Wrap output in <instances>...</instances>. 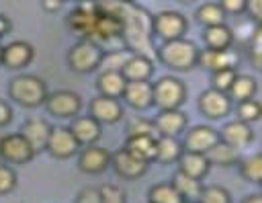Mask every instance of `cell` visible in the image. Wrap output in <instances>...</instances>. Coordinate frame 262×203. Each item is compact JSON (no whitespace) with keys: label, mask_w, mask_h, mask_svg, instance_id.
<instances>
[{"label":"cell","mask_w":262,"mask_h":203,"mask_svg":"<svg viewBox=\"0 0 262 203\" xmlns=\"http://www.w3.org/2000/svg\"><path fill=\"white\" fill-rule=\"evenodd\" d=\"M70 29L88 41L94 43H111L113 39L121 37V23L117 14L106 10L100 2H84L72 10L68 16Z\"/></svg>","instance_id":"6da1fadb"},{"label":"cell","mask_w":262,"mask_h":203,"mask_svg":"<svg viewBox=\"0 0 262 203\" xmlns=\"http://www.w3.org/2000/svg\"><path fill=\"white\" fill-rule=\"evenodd\" d=\"M106 10L117 14L121 23V39L133 53L147 55L151 49V16L135 2L98 0Z\"/></svg>","instance_id":"7a4b0ae2"},{"label":"cell","mask_w":262,"mask_h":203,"mask_svg":"<svg viewBox=\"0 0 262 203\" xmlns=\"http://www.w3.org/2000/svg\"><path fill=\"white\" fill-rule=\"evenodd\" d=\"M199 47L180 37V39H172V41H164V45L158 49V57L160 62L176 72H190L196 64H199Z\"/></svg>","instance_id":"3957f363"},{"label":"cell","mask_w":262,"mask_h":203,"mask_svg":"<svg viewBox=\"0 0 262 203\" xmlns=\"http://www.w3.org/2000/svg\"><path fill=\"white\" fill-rule=\"evenodd\" d=\"M47 86L41 78L37 76H31V74H23V76H16L10 80L8 84V96L25 107V109H35V107H41L47 98Z\"/></svg>","instance_id":"277c9868"},{"label":"cell","mask_w":262,"mask_h":203,"mask_svg":"<svg viewBox=\"0 0 262 203\" xmlns=\"http://www.w3.org/2000/svg\"><path fill=\"white\" fill-rule=\"evenodd\" d=\"M102 47L94 41H88V39H82L78 41L70 51H68V66L72 72L76 74H88V72H94L100 64V57H102Z\"/></svg>","instance_id":"5b68a950"},{"label":"cell","mask_w":262,"mask_h":203,"mask_svg":"<svg viewBox=\"0 0 262 203\" xmlns=\"http://www.w3.org/2000/svg\"><path fill=\"white\" fill-rule=\"evenodd\" d=\"M151 94H154V105L160 111L180 109V105L186 100V86L174 76H164L156 84H151Z\"/></svg>","instance_id":"8992f818"},{"label":"cell","mask_w":262,"mask_h":203,"mask_svg":"<svg viewBox=\"0 0 262 203\" xmlns=\"http://www.w3.org/2000/svg\"><path fill=\"white\" fill-rule=\"evenodd\" d=\"M43 105L57 119H74L76 115H80L82 98L74 90H55V92L47 94Z\"/></svg>","instance_id":"52a82bcc"},{"label":"cell","mask_w":262,"mask_h":203,"mask_svg":"<svg viewBox=\"0 0 262 203\" xmlns=\"http://www.w3.org/2000/svg\"><path fill=\"white\" fill-rule=\"evenodd\" d=\"M0 158L10 164H27L35 158V150L20 133H8L0 137Z\"/></svg>","instance_id":"ba28073f"},{"label":"cell","mask_w":262,"mask_h":203,"mask_svg":"<svg viewBox=\"0 0 262 203\" xmlns=\"http://www.w3.org/2000/svg\"><path fill=\"white\" fill-rule=\"evenodd\" d=\"M184 31H186V18L180 12L164 10L156 16H151V33H156L164 41L184 37Z\"/></svg>","instance_id":"9c48e42d"},{"label":"cell","mask_w":262,"mask_h":203,"mask_svg":"<svg viewBox=\"0 0 262 203\" xmlns=\"http://www.w3.org/2000/svg\"><path fill=\"white\" fill-rule=\"evenodd\" d=\"M45 150L57 158V160H66V158H72L78 150H80V144L76 141V137L72 135V131L68 127H51L49 131V137H47V144H45Z\"/></svg>","instance_id":"30bf717a"},{"label":"cell","mask_w":262,"mask_h":203,"mask_svg":"<svg viewBox=\"0 0 262 203\" xmlns=\"http://www.w3.org/2000/svg\"><path fill=\"white\" fill-rule=\"evenodd\" d=\"M111 166L113 170L121 176V178H127V180H135V178H141L147 168H149V162H143L139 158H135L131 152H127L125 148L117 150L115 154H111Z\"/></svg>","instance_id":"8fae6325"},{"label":"cell","mask_w":262,"mask_h":203,"mask_svg":"<svg viewBox=\"0 0 262 203\" xmlns=\"http://www.w3.org/2000/svg\"><path fill=\"white\" fill-rule=\"evenodd\" d=\"M196 107H199V111L207 119H215L217 121V119H223L225 115H229V111H231V98L227 96V92L209 88V90H205L199 96Z\"/></svg>","instance_id":"7c38bea8"},{"label":"cell","mask_w":262,"mask_h":203,"mask_svg":"<svg viewBox=\"0 0 262 203\" xmlns=\"http://www.w3.org/2000/svg\"><path fill=\"white\" fill-rule=\"evenodd\" d=\"M35 57V47L27 41H12L2 47V66L8 70H23Z\"/></svg>","instance_id":"4fadbf2b"},{"label":"cell","mask_w":262,"mask_h":203,"mask_svg":"<svg viewBox=\"0 0 262 203\" xmlns=\"http://www.w3.org/2000/svg\"><path fill=\"white\" fill-rule=\"evenodd\" d=\"M215 141H219V133H217L213 127H209V125H194V127H190V129L186 131L182 150L207 154L209 148L215 146Z\"/></svg>","instance_id":"5bb4252c"},{"label":"cell","mask_w":262,"mask_h":203,"mask_svg":"<svg viewBox=\"0 0 262 203\" xmlns=\"http://www.w3.org/2000/svg\"><path fill=\"white\" fill-rule=\"evenodd\" d=\"M68 129L72 131V135L76 137V141L80 146L96 144L100 139V135H102V125L90 115H76Z\"/></svg>","instance_id":"9a60e30c"},{"label":"cell","mask_w":262,"mask_h":203,"mask_svg":"<svg viewBox=\"0 0 262 203\" xmlns=\"http://www.w3.org/2000/svg\"><path fill=\"white\" fill-rule=\"evenodd\" d=\"M78 166L86 174H100L111 166V154L104 148H100L96 144H90L80 152Z\"/></svg>","instance_id":"2e32d148"},{"label":"cell","mask_w":262,"mask_h":203,"mask_svg":"<svg viewBox=\"0 0 262 203\" xmlns=\"http://www.w3.org/2000/svg\"><path fill=\"white\" fill-rule=\"evenodd\" d=\"M239 62V55L227 47V49H203L199 51V64L201 68L209 70V72H217V70H225V68H235Z\"/></svg>","instance_id":"e0dca14e"},{"label":"cell","mask_w":262,"mask_h":203,"mask_svg":"<svg viewBox=\"0 0 262 203\" xmlns=\"http://www.w3.org/2000/svg\"><path fill=\"white\" fill-rule=\"evenodd\" d=\"M90 117H94L100 125H113L123 117V107H121L119 98L98 94L90 103Z\"/></svg>","instance_id":"ac0fdd59"},{"label":"cell","mask_w":262,"mask_h":203,"mask_svg":"<svg viewBox=\"0 0 262 203\" xmlns=\"http://www.w3.org/2000/svg\"><path fill=\"white\" fill-rule=\"evenodd\" d=\"M154 129L160 135L178 137L186 129V115L180 109H164L154 119Z\"/></svg>","instance_id":"d6986e66"},{"label":"cell","mask_w":262,"mask_h":203,"mask_svg":"<svg viewBox=\"0 0 262 203\" xmlns=\"http://www.w3.org/2000/svg\"><path fill=\"white\" fill-rule=\"evenodd\" d=\"M129 107L137 111H145L154 105V94H151V84L147 80H133L125 84V90L121 94Z\"/></svg>","instance_id":"ffe728a7"},{"label":"cell","mask_w":262,"mask_h":203,"mask_svg":"<svg viewBox=\"0 0 262 203\" xmlns=\"http://www.w3.org/2000/svg\"><path fill=\"white\" fill-rule=\"evenodd\" d=\"M49 131H51V125H49L45 119L35 117V119L25 121V125H23V129H20L18 133H20V135L31 144V148H33V150H35V154H37V152L45 150V144H47Z\"/></svg>","instance_id":"44dd1931"},{"label":"cell","mask_w":262,"mask_h":203,"mask_svg":"<svg viewBox=\"0 0 262 203\" xmlns=\"http://www.w3.org/2000/svg\"><path fill=\"white\" fill-rule=\"evenodd\" d=\"M176 162H178V170L180 172H184V174H188L192 178H199V180L205 178L209 168H211V164H209L205 154L188 152V150H182V154H180V158Z\"/></svg>","instance_id":"7402d4cb"},{"label":"cell","mask_w":262,"mask_h":203,"mask_svg":"<svg viewBox=\"0 0 262 203\" xmlns=\"http://www.w3.org/2000/svg\"><path fill=\"white\" fill-rule=\"evenodd\" d=\"M121 74L125 76L127 82L133 80H149V76L154 74V62L143 55V53H131L129 59L125 62Z\"/></svg>","instance_id":"603a6c76"},{"label":"cell","mask_w":262,"mask_h":203,"mask_svg":"<svg viewBox=\"0 0 262 203\" xmlns=\"http://www.w3.org/2000/svg\"><path fill=\"white\" fill-rule=\"evenodd\" d=\"M125 150L131 152L135 158L143 162H154L156 158V135L141 133V135H127Z\"/></svg>","instance_id":"cb8c5ba5"},{"label":"cell","mask_w":262,"mask_h":203,"mask_svg":"<svg viewBox=\"0 0 262 203\" xmlns=\"http://www.w3.org/2000/svg\"><path fill=\"white\" fill-rule=\"evenodd\" d=\"M205 156H207V160H209L211 166L215 164V166H221V168L235 166V164L242 160V158H239V148L229 146V144L223 141V139L215 141V146L209 148V152H207Z\"/></svg>","instance_id":"d4e9b609"},{"label":"cell","mask_w":262,"mask_h":203,"mask_svg":"<svg viewBox=\"0 0 262 203\" xmlns=\"http://www.w3.org/2000/svg\"><path fill=\"white\" fill-rule=\"evenodd\" d=\"M219 139L227 141L229 146H235V148H244L248 146L252 139H254V131L250 127V123H244V121H231L227 123L221 133H219Z\"/></svg>","instance_id":"484cf974"},{"label":"cell","mask_w":262,"mask_h":203,"mask_svg":"<svg viewBox=\"0 0 262 203\" xmlns=\"http://www.w3.org/2000/svg\"><path fill=\"white\" fill-rule=\"evenodd\" d=\"M203 41H205L207 49H227L233 43V33L225 23L213 25V27H205Z\"/></svg>","instance_id":"4316f807"},{"label":"cell","mask_w":262,"mask_h":203,"mask_svg":"<svg viewBox=\"0 0 262 203\" xmlns=\"http://www.w3.org/2000/svg\"><path fill=\"white\" fill-rule=\"evenodd\" d=\"M182 154V144L176 137L170 135H158L156 137V158L162 164H174Z\"/></svg>","instance_id":"83f0119b"},{"label":"cell","mask_w":262,"mask_h":203,"mask_svg":"<svg viewBox=\"0 0 262 203\" xmlns=\"http://www.w3.org/2000/svg\"><path fill=\"white\" fill-rule=\"evenodd\" d=\"M96 82H98L96 84L98 86V92L102 96H111V98H119L123 94V90H125V84H127L125 76L121 72H113V70L100 72V76H98Z\"/></svg>","instance_id":"f1b7e54d"},{"label":"cell","mask_w":262,"mask_h":203,"mask_svg":"<svg viewBox=\"0 0 262 203\" xmlns=\"http://www.w3.org/2000/svg\"><path fill=\"white\" fill-rule=\"evenodd\" d=\"M172 187L178 191L182 201H196L201 191H203V185H201L199 178H192V176H188V174H184L180 170L172 176Z\"/></svg>","instance_id":"f546056e"},{"label":"cell","mask_w":262,"mask_h":203,"mask_svg":"<svg viewBox=\"0 0 262 203\" xmlns=\"http://www.w3.org/2000/svg\"><path fill=\"white\" fill-rule=\"evenodd\" d=\"M256 90H258V84H256V80H254L252 76L235 74V78H233V82H231V86H229V90H227V96H229L231 100L239 103V100L254 98Z\"/></svg>","instance_id":"4dcf8cb0"},{"label":"cell","mask_w":262,"mask_h":203,"mask_svg":"<svg viewBox=\"0 0 262 203\" xmlns=\"http://www.w3.org/2000/svg\"><path fill=\"white\" fill-rule=\"evenodd\" d=\"M147 203H182V197L172 182H158L147 191Z\"/></svg>","instance_id":"1f68e13d"},{"label":"cell","mask_w":262,"mask_h":203,"mask_svg":"<svg viewBox=\"0 0 262 203\" xmlns=\"http://www.w3.org/2000/svg\"><path fill=\"white\" fill-rule=\"evenodd\" d=\"M237 164H239V174L248 182H254V185L262 182V156L260 154H252V156L239 160Z\"/></svg>","instance_id":"d6a6232c"},{"label":"cell","mask_w":262,"mask_h":203,"mask_svg":"<svg viewBox=\"0 0 262 203\" xmlns=\"http://www.w3.org/2000/svg\"><path fill=\"white\" fill-rule=\"evenodd\" d=\"M131 53H133L131 49H117V51L102 53L100 64H98L100 72H108V70H113V72H121V70H123V66H125V62L129 59V55H131Z\"/></svg>","instance_id":"836d02e7"},{"label":"cell","mask_w":262,"mask_h":203,"mask_svg":"<svg viewBox=\"0 0 262 203\" xmlns=\"http://www.w3.org/2000/svg\"><path fill=\"white\" fill-rule=\"evenodd\" d=\"M196 21L205 27H213V25H221L225 21V12L221 10L219 4L215 2H207L196 10Z\"/></svg>","instance_id":"e575fe53"},{"label":"cell","mask_w":262,"mask_h":203,"mask_svg":"<svg viewBox=\"0 0 262 203\" xmlns=\"http://www.w3.org/2000/svg\"><path fill=\"white\" fill-rule=\"evenodd\" d=\"M196 201L199 203H231V195L227 189L219 185H209V187H203Z\"/></svg>","instance_id":"d590c367"},{"label":"cell","mask_w":262,"mask_h":203,"mask_svg":"<svg viewBox=\"0 0 262 203\" xmlns=\"http://www.w3.org/2000/svg\"><path fill=\"white\" fill-rule=\"evenodd\" d=\"M235 113H237V119L239 121H244V123H254V121H258L260 119V103L256 100V98H248V100H239L237 103V109H235Z\"/></svg>","instance_id":"8d00e7d4"},{"label":"cell","mask_w":262,"mask_h":203,"mask_svg":"<svg viewBox=\"0 0 262 203\" xmlns=\"http://www.w3.org/2000/svg\"><path fill=\"white\" fill-rule=\"evenodd\" d=\"M233 78H235V68H225V70L211 72V88L227 92L231 82H233Z\"/></svg>","instance_id":"74e56055"},{"label":"cell","mask_w":262,"mask_h":203,"mask_svg":"<svg viewBox=\"0 0 262 203\" xmlns=\"http://www.w3.org/2000/svg\"><path fill=\"white\" fill-rule=\"evenodd\" d=\"M18 180H16V172L8 166L0 162V195H8L16 189Z\"/></svg>","instance_id":"f35d334b"},{"label":"cell","mask_w":262,"mask_h":203,"mask_svg":"<svg viewBox=\"0 0 262 203\" xmlns=\"http://www.w3.org/2000/svg\"><path fill=\"white\" fill-rule=\"evenodd\" d=\"M248 53H250V59L254 64L256 70L262 68V35H260V27L254 31L252 39L248 41Z\"/></svg>","instance_id":"ab89813d"},{"label":"cell","mask_w":262,"mask_h":203,"mask_svg":"<svg viewBox=\"0 0 262 203\" xmlns=\"http://www.w3.org/2000/svg\"><path fill=\"white\" fill-rule=\"evenodd\" d=\"M154 121L143 119V117H133L127 123V135H141V133H151L154 135Z\"/></svg>","instance_id":"60d3db41"},{"label":"cell","mask_w":262,"mask_h":203,"mask_svg":"<svg viewBox=\"0 0 262 203\" xmlns=\"http://www.w3.org/2000/svg\"><path fill=\"white\" fill-rule=\"evenodd\" d=\"M100 195H102V203H127L125 193L115 185H102Z\"/></svg>","instance_id":"b9f144b4"},{"label":"cell","mask_w":262,"mask_h":203,"mask_svg":"<svg viewBox=\"0 0 262 203\" xmlns=\"http://www.w3.org/2000/svg\"><path fill=\"white\" fill-rule=\"evenodd\" d=\"M76 203H102L100 189H96V187H86L84 191H80Z\"/></svg>","instance_id":"7bdbcfd3"},{"label":"cell","mask_w":262,"mask_h":203,"mask_svg":"<svg viewBox=\"0 0 262 203\" xmlns=\"http://www.w3.org/2000/svg\"><path fill=\"white\" fill-rule=\"evenodd\" d=\"M219 6L225 14H242L246 10V0H219Z\"/></svg>","instance_id":"ee69618b"},{"label":"cell","mask_w":262,"mask_h":203,"mask_svg":"<svg viewBox=\"0 0 262 203\" xmlns=\"http://www.w3.org/2000/svg\"><path fill=\"white\" fill-rule=\"evenodd\" d=\"M248 16H252L256 23H260L262 18V0H246V10Z\"/></svg>","instance_id":"f6af8a7d"},{"label":"cell","mask_w":262,"mask_h":203,"mask_svg":"<svg viewBox=\"0 0 262 203\" xmlns=\"http://www.w3.org/2000/svg\"><path fill=\"white\" fill-rule=\"evenodd\" d=\"M12 121V109L6 100L0 98V127H6Z\"/></svg>","instance_id":"bcb514c9"},{"label":"cell","mask_w":262,"mask_h":203,"mask_svg":"<svg viewBox=\"0 0 262 203\" xmlns=\"http://www.w3.org/2000/svg\"><path fill=\"white\" fill-rule=\"evenodd\" d=\"M41 4L47 12H57L63 6V0H41Z\"/></svg>","instance_id":"7dc6e473"},{"label":"cell","mask_w":262,"mask_h":203,"mask_svg":"<svg viewBox=\"0 0 262 203\" xmlns=\"http://www.w3.org/2000/svg\"><path fill=\"white\" fill-rule=\"evenodd\" d=\"M8 31H10V23H8V18H6L4 14H0V39H2Z\"/></svg>","instance_id":"c3c4849f"},{"label":"cell","mask_w":262,"mask_h":203,"mask_svg":"<svg viewBox=\"0 0 262 203\" xmlns=\"http://www.w3.org/2000/svg\"><path fill=\"white\" fill-rule=\"evenodd\" d=\"M242 203H262V197H260L258 193H252V195H248Z\"/></svg>","instance_id":"681fc988"},{"label":"cell","mask_w":262,"mask_h":203,"mask_svg":"<svg viewBox=\"0 0 262 203\" xmlns=\"http://www.w3.org/2000/svg\"><path fill=\"white\" fill-rule=\"evenodd\" d=\"M180 2H184V4H190V2H192V0H180Z\"/></svg>","instance_id":"f907efd6"},{"label":"cell","mask_w":262,"mask_h":203,"mask_svg":"<svg viewBox=\"0 0 262 203\" xmlns=\"http://www.w3.org/2000/svg\"><path fill=\"white\" fill-rule=\"evenodd\" d=\"M0 62H2V45H0Z\"/></svg>","instance_id":"816d5d0a"},{"label":"cell","mask_w":262,"mask_h":203,"mask_svg":"<svg viewBox=\"0 0 262 203\" xmlns=\"http://www.w3.org/2000/svg\"><path fill=\"white\" fill-rule=\"evenodd\" d=\"M182 203H199V201H182Z\"/></svg>","instance_id":"f5cc1de1"},{"label":"cell","mask_w":262,"mask_h":203,"mask_svg":"<svg viewBox=\"0 0 262 203\" xmlns=\"http://www.w3.org/2000/svg\"><path fill=\"white\" fill-rule=\"evenodd\" d=\"M123 2H135V0H123Z\"/></svg>","instance_id":"db71d44e"},{"label":"cell","mask_w":262,"mask_h":203,"mask_svg":"<svg viewBox=\"0 0 262 203\" xmlns=\"http://www.w3.org/2000/svg\"><path fill=\"white\" fill-rule=\"evenodd\" d=\"M63 2H66V0H63Z\"/></svg>","instance_id":"11a10c76"}]
</instances>
